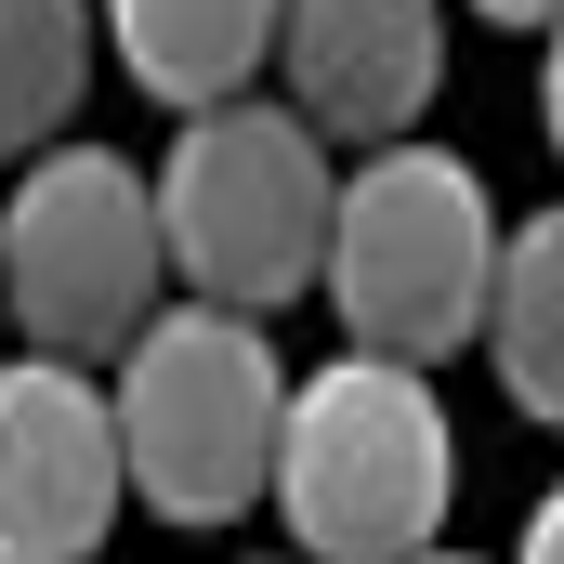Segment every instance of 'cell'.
<instances>
[{
	"label": "cell",
	"instance_id": "2",
	"mask_svg": "<svg viewBox=\"0 0 564 564\" xmlns=\"http://www.w3.org/2000/svg\"><path fill=\"white\" fill-rule=\"evenodd\" d=\"M499 197L459 144H368L328 197V315H341V355H394L433 368L486 328V289H499Z\"/></svg>",
	"mask_w": 564,
	"mask_h": 564
},
{
	"label": "cell",
	"instance_id": "6",
	"mask_svg": "<svg viewBox=\"0 0 564 564\" xmlns=\"http://www.w3.org/2000/svg\"><path fill=\"white\" fill-rule=\"evenodd\" d=\"M132 512L106 368L66 355H0V564H93Z\"/></svg>",
	"mask_w": 564,
	"mask_h": 564
},
{
	"label": "cell",
	"instance_id": "10",
	"mask_svg": "<svg viewBox=\"0 0 564 564\" xmlns=\"http://www.w3.org/2000/svg\"><path fill=\"white\" fill-rule=\"evenodd\" d=\"M93 0H0V158H40V144L79 119L93 93Z\"/></svg>",
	"mask_w": 564,
	"mask_h": 564
},
{
	"label": "cell",
	"instance_id": "9",
	"mask_svg": "<svg viewBox=\"0 0 564 564\" xmlns=\"http://www.w3.org/2000/svg\"><path fill=\"white\" fill-rule=\"evenodd\" d=\"M473 341H486L499 394L564 433V210H539V224L499 237V289H486V328Z\"/></svg>",
	"mask_w": 564,
	"mask_h": 564
},
{
	"label": "cell",
	"instance_id": "11",
	"mask_svg": "<svg viewBox=\"0 0 564 564\" xmlns=\"http://www.w3.org/2000/svg\"><path fill=\"white\" fill-rule=\"evenodd\" d=\"M512 564H564V473L525 499V539H512Z\"/></svg>",
	"mask_w": 564,
	"mask_h": 564
},
{
	"label": "cell",
	"instance_id": "12",
	"mask_svg": "<svg viewBox=\"0 0 564 564\" xmlns=\"http://www.w3.org/2000/svg\"><path fill=\"white\" fill-rule=\"evenodd\" d=\"M539 132H552V158H564V13L539 26Z\"/></svg>",
	"mask_w": 564,
	"mask_h": 564
},
{
	"label": "cell",
	"instance_id": "3",
	"mask_svg": "<svg viewBox=\"0 0 564 564\" xmlns=\"http://www.w3.org/2000/svg\"><path fill=\"white\" fill-rule=\"evenodd\" d=\"M119 473L158 525H237L276 486V421H289V355L263 315L224 302H158L132 355L106 368Z\"/></svg>",
	"mask_w": 564,
	"mask_h": 564
},
{
	"label": "cell",
	"instance_id": "14",
	"mask_svg": "<svg viewBox=\"0 0 564 564\" xmlns=\"http://www.w3.org/2000/svg\"><path fill=\"white\" fill-rule=\"evenodd\" d=\"M421 564H473V552H421Z\"/></svg>",
	"mask_w": 564,
	"mask_h": 564
},
{
	"label": "cell",
	"instance_id": "1",
	"mask_svg": "<svg viewBox=\"0 0 564 564\" xmlns=\"http://www.w3.org/2000/svg\"><path fill=\"white\" fill-rule=\"evenodd\" d=\"M263 499L289 512V552L302 564H421V552H446L459 433H446L433 368H394V355L302 368Z\"/></svg>",
	"mask_w": 564,
	"mask_h": 564
},
{
	"label": "cell",
	"instance_id": "8",
	"mask_svg": "<svg viewBox=\"0 0 564 564\" xmlns=\"http://www.w3.org/2000/svg\"><path fill=\"white\" fill-rule=\"evenodd\" d=\"M276 13H289V0H93V26L119 40L132 93L171 106V119L237 106V93L276 66Z\"/></svg>",
	"mask_w": 564,
	"mask_h": 564
},
{
	"label": "cell",
	"instance_id": "7",
	"mask_svg": "<svg viewBox=\"0 0 564 564\" xmlns=\"http://www.w3.org/2000/svg\"><path fill=\"white\" fill-rule=\"evenodd\" d=\"M276 66L315 144H421V106L446 79V0H289Z\"/></svg>",
	"mask_w": 564,
	"mask_h": 564
},
{
	"label": "cell",
	"instance_id": "4",
	"mask_svg": "<svg viewBox=\"0 0 564 564\" xmlns=\"http://www.w3.org/2000/svg\"><path fill=\"white\" fill-rule=\"evenodd\" d=\"M144 197H158V250H171L184 302L276 315V302H302L315 263H328L341 158L302 132L276 93H237V106H210V119H184V132L158 144Z\"/></svg>",
	"mask_w": 564,
	"mask_h": 564
},
{
	"label": "cell",
	"instance_id": "15",
	"mask_svg": "<svg viewBox=\"0 0 564 564\" xmlns=\"http://www.w3.org/2000/svg\"><path fill=\"white\" fill-rule=\"evenodd\" d=\"M0 328H13V302H0Z\"/></svg>",
	"mask_w": 564,
	"mask_h": 564
},
{
	"label": "cell",
	"instance_id": "13",
	"mask_svg": "<svg viewBox=\"0 0 564 564\" xmlns=\"http://www.w3.org/2000/svg\"><path fill=\"white\" fill-rule=\"evenodd\" d=\"M459 13H486V26H552L564 0H459Z\"/></svg>",
	"mask_w": 564,
	"mask_h": 564
},
{
	"label": "cell",
	"instance_id": "5",
	"mask_svg": "<svg viewBox=\"0 0 564 564\" xmlns=\"http://www.w3.org/2000/svg\"><path fill=\"white\" fill-rule=\"evenodd\" d=\"M158 197H144V158L119 144H40L0 197V302H13V341L26 355H132V328L158 315Z\"/></svg>",
	"mask_w": 564,
	"mask_h": 564
}]
</instances>
